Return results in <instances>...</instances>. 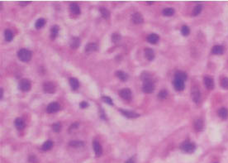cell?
<instances>
[{"mask_svg": "<svg viewBox=\"0 0 228 163\" xmlns=\"http://www.w3.org/2000/svg\"><path fill=\"white\" fill-rule=\"evenodd\" d=\"M159 39H160V37L158 35L155 34V33H152V34H150L147 37V41L151 44H156L159 41Z\"/></svg>", "mask_w": 228, "mask_h": 163, "instance_id": "obj_17", "label": "cell"}, {"mask_svg": "<svg viewBox=\"0 0 228 163\" xmlns=\"http://www.w3.org/2000/svg\"><path fill=\"white\" fill-rule=\"evenodd\" d=\"M194 128L196 129L197 132H201L203 130V128H204V123H203V120L202 118H197L196 120L194 121Z\"/></svg>", "mask_w": 228, "mask_h": 163, "instance_id": "obj_9", "label": "cell"}, {"mask_svg": "<svg viewBox=\"0 0 228 163\" xmlns=\"http://www.w3.org/2000/svg\"><path fill=\"white\" fill-rule=\"evenodd\" d=\"M145 56L148 61H153L155 58V53L154 51L150 48H146L145 49Z\"/></svg>", "mask_w": 228, "mask_h": 163, "instance_id": "obj_15", "label": "cell"}, {"mask_svg": "<svg viewBox=\"0 0 228 163\" xmlns=\"http://www.w3.org/2000/svg\"><path fill=\"white\" fill-rule=\"evenodd\" d=\"M31 82H30V80L29 79H22L21 81H20V83H19V89L22 90V91H28V90H30V89H31Z\"/></svg>", "mask_w": 228, "mask_h": 163, "instance_id": "obj_4", "label": "cell"}, {"mask_svg": "<svg viewBox=\"0 0 228 163\" xmlns=\"http://www.w3.org/2000/svg\"><path fill=\"white\" fill-rule=\"evenodd\" d=\"M173 13H174V10L171 8H165V9L163 10V14L165 16H167V17L173 16Z\"/></svg>", "mask_w": 228, "mask_h": 163, "instance_id": "obj_34", "label": "cell"}, {"mask_svg": "<svg viewBox=\"0 0 228 163\" xmlns=\"http://www.w3.org/2000/svg\"><path fill=\"white\" fill-rule=\"evenodd\" d=\"M58 33H59V27L56 26V25L53 26L51 27V38L52 39V40L55 39V37L58 35Z\"/></svg>", "mask_w": 228, "mask_h": 163, "instance_id": "obj_26", "label": "cell"}, {"mask_svg": "<svg viewBox=\"0 0 228 163\" xmlns=\"http://www.w3.org/2000/svg\"><path fill=\"white\" fill-rule=\"evenodd\" d=\"M147 4H149V5H151V4H153V2H147Z\"/></svg>", "mask_w": 228, "mask_h": 163, "instance_id": "obj_47", "label": "cell"}, {"mask_svg": "<svg viewBox=\"0 0 228 163\" xmlns=\"http://www.w3.org/2000/svg\"><path fill=\"white\" fill-rule=\"evenodd\" d=\"M126 163H136V159H135V157L132 156V157L129 158V159L126 161Z\"/></svg>", "mask_w": 228, "mask_h": 163, "instance_id": "obj_43", "label": "cell"}, {"mask_svg": "<svg viewBox=\"0 0 228 163\" xmlns=\"http://www.w3.org/2000/svg\"><path fill=\"white\" fill-rule=\"evenodd\" d=\"M119 94L121 98L126 100H129L132 98V91L129 89H122V90H120Z\"/></svg>", "mask_w": 228, "mask_h": 163, "instance_id": "obj_8", "label": "cell"}, {"mask_svg": "<svg viewBox=\"0 0 228 163\" xmlns=\"http://www.w3.org/2000/svg\"><path fill=\"white\" fill-rule=\"evenodd\" d=\"M132 21H133L134 23L140 24L143 23L144 19H143V17L140 13H135L132 15Z\"/></svg>", "mask_w": 228, "mask_h": 163, "instance_id": "obj_13", "label": "cell"}, {"mask_svg": "<svg viewBox=\"0 0 228 163\" xmlns=\"http://www.w3.org/2000/svg\"><path fill=\"white\" fill-rule=\"evenodd\" d=\"M189 32H190V30H189V27H188V26H183L182 27V28H181V33H182V35L183 36H188L189 34Z\"/></svg>", "mask_w": 228, "mask_h": 163, "instance_id": "obj_35", "label": "cell"}, {"mask_svg": "<svg viewBox=\"0 0 228 163\" xmlns=\"http://www.w3.org/2000/svg\"><path fill=\"white\" fill-rule=\"evenodd\" d=\"M45 24H46V20L44 18H39L37 20V22L35 23V27L37 29H41Z\"/></svg>", "mask_w": 228, "mask_h": 163, "instance_id": "obj_29", "label": "cell"}, {"mask_svg": "<svg viewBox=\"0 0 228 163\" xmlns=\"http://www.w3.org/2000/svg\"><path fill=\"white\" fill-rule=\"evenodd\" d=\"M52 128L55 132H59L61 129V124L60 123H55L52 125Z\"/></svg>", "mask_w": 228, "mask_h": 163, "instance_id": "obj_39", "label": "cell"}, {"mask_svg": "<svg viewBox=\"0 0 228 163\" xmlns=\"http://www.w3.org/2000/svg\"><path fill=\"white\" fill-rule=\"evenodd\" d=\"M221 86L223 89L228 90V78H223L221 81Z\"/></svg>", "mask_w": 228, "mask_h": 163, "instance_id": "obj_38", "label": "cell"}, {"mask_svg": "<svg viewBox=\"0 0 228 163\" xmlns=\"http://www.w3.org/2000/svg\"><path fill=\"white\" fill-rule=\"evenodd\" d=\"M29 3H30V2H18V4L21 6H26Z\"/></svg>", "mask_w": 228, "mask_h": 163, "instance_id": "obj_44", "label": "cell"}, {"mask_svg": "<svg viewBox=\"0 0 228 163\" xmlns=\"http://www.w3.org/2000/svg\"><path fill=\"white\" fill-rule=\"evenodd\" d=\"M80 45V40L79 37H73L70 40V47L73 49H77L79 48Z\"/></svg>", "mask_w": 228, "mask_h": 163, "instance_id": "obj_21", "label": "cell"}, {"mask_svg": "<svg viewBox=\"0 0 228 163\" xmlns=\"http://www.w3.org/2000/svg\"><path fill=\"white\" fill-rule=\"evenodd\" d=\"M29 162L32 163H37V159L35 156H32L29 157Z\"/></svg>", "mask_w": 228, "mask_h": 163, "instance_id": "obj_42", "label": "cell"}, {"mask_svg": "<svg viewBox=\"0 0 228 163\" xmlns=\"http://www.w3.org/2000/svg\"><path fill=\"white\" fill-rule=\"evenodd\" d=\"M119 111L122 113V114H123L124 116H126L128 118H136L140 116L138 114L132 112V111H128V110H124V109H120Z\"/></svg>", "mask_w": 228, "mask_h": 163, "instance_id": "obj_10", "label": "cell"}, {"mask_svg": "<svg viewBox=\"0 0 228 163\" xmlns=\"http://www.w3.org/2000/svg\"><path fill=\"white\" fill-rule=\"evenodd\" d=\"M78 127H79V124H78V123H75V124H74L71 125L70 129H73V128H77Z\"/></svg>", "mask_w": 228, "mask_h": 163, "instance_id": "obj_45", "label": "cell"}, {"mask_svg": "<svg viewBox=\"0 0 228 163\" xmlns=\"http://www.w3.org/2000/svg\"><path fill=\"white\" fill-rule=\"evenodd\" d=\"M116 76L119 78L122 81H126L128 79L127 74L125 73L124 71H121V70H118L116 72Z\"/></svg>", "mask_w": 228, "mask_h": 163, "instance_id": "obj_24", "label": "cell"}, {"mask_svg": "<svg viewBox=\"0 0 228 163\" xmlns=\"http://www.w3.org/2000/svg\"><path fill=\"white\" fill-rule=\"evenodd\" d=\"M173 87H174V89L177 91H182L184 89V82L182 81V80H179V79H174V80H173Z\"/></svg>", "mask_w": 228, "mask_h": 163, "instance_id": "obj_12", "label": "cell"}, {"mask_svg": "<svg viewBox=\"0 0 228 163\" xmlns=\"http://www.w3.org/2000/svg\"><path fill=\"white\" fill-rule=\"evenodd\" d=\"M93 147H94V150L95 152V154L98 156H100L102 153V146L100 145V143L98 141H94L93 142Z\"/></svg>", "mask_w": 228, "mask_h": 163, "instance_id": "obj_11", "label": "cell"}, {"mask_svg": "<svg viewBox=\"0 0 228 163\" xmlns=\"http://www.w3.org/2000/svg\"><path fill=\"white\" fill-rule=\"evenodd\" d=\"M3 90L1 88V89H0V99H1V100L3 99Z\"/></svg>", "mask_w": 228, "mask_h": 163, "instance_id": "obj_46", "label": "cell"}, {"mask_svg": "<svg viewBox=\"0 0 228 163\" xmlns=\"http://www.w3.org/2000/svg\"><path fill=\"white\" fill-rule=\"evenodd\" d=\"M202 9H203V6L201 4H197V6H195V8H193V16L198 15L202 12Z\"/></svg>", "mask_w": 228, "mask_h": 163, "instance_id": "obj_33", "label": "cell"}, {"mask_svg": "<svg viewBox=\"0 0 228 163\" xmlns=\"http://www.w3.org/2000/svg\"><path fill=\"white\" fill-rule=\"evenodd\" d=\"M84 142L80 141H72L70 142V146L72 148H80L84 146Z\"/></svg>", "mask_w": 228, "mask_h": 163, "instance_id": "obj_32", "label": "cell"}, {"mask_svg": "<svg viewBox=\"0 0 228 163\" xmlns=\"http://www.w3.org/2000/svg\"><path fill=\"white\" fill-rule=\"evenodd\" d=\"M4 36H5V39H6L7 41H11L13 39V31L8 30V29L5 30V31H4Z\"/></svg>", "mask_w": 228, "mask_h": 163, "instance_id": "obj_30", "label": "cell"}, {"mask_svg": "<svg viewBox=\"0 0 228 163\" xmlns=\"http://www.w3.org/2000/svg\"><path fill=\"white\" fill-rule=\"evenodd\" d=\"M97 49H98V46L95 43H89L85 47V51L89 53V52H93V51H97Z\"/></svg>", "mask_w": 228, "mask_h": 163, "instance_id": "obj_27", "label": "cell"}, {"mask_svg": "<svg viewBox=\"0 0 228 163\" xmlns=\"http://www.w3.org/2000/svg\"><path fill=\"white\" fill-rule=\"evenodd\" d=\"M217 114H218V116L220 117L221 118L226 119L228 117V110L226 108H221V109L218 110Z\"/></svg>", "mask_w": 228, "mask_h": 163, "instance_id": "obj_25", "label": "cell"}, {"mask_svg": "<svg viewBox=\"0 0 228 163\" xmlns=\"http://www.w3.org/2000/svg\"><path fill=\"white\" fill-rule=\"evenodd\" d=\"M14 124H15L17 129H18V130H23L25 128V123H24L23 119L21 118H17L15 119Z\"/></svg>", "mask_w": 228, "mask_h": 163, "instance_id": "obj_14", "label": "cell"}, {"mask_svg": "<svg viewBox=\"0 0 228 163\" xmlns=\"http://www.w3.org/2000/svg\"><path fill=\"white\" fill-rule=\"evenodd\" d=\"M180 148L185 152L187 153H192L194 152L195 150V144L193 143V142H184L182 145H181Z\"/></svg>", "mask_w": 228, "mask_h": 163, "instance_id": "obj_3", "label": "cell"}, {"mask_svg": "<svg viewBox=\"0 0 228 163\" xmlns=\"http://www.w3.org/2000/svg\"><path fill=\"white\" fill-rule=\"evenodd\" d=\"M191 95H192L193 101L195 104H199V102L201 100V92H200V90H199V89H198L197 86H193L192 87Z\"/></svg>", "mask_w": 228, "mask_h": 163, "instance_id": "obj_2", "label": "cell"}, {"mask_svg": "<svg viewBox=\"0 0 228 163\" xmlns=\"http://www.w3.org/2000/svg\"><path fill=\"white\" fill-rule=\"evenodd\" d=\"M43 90L47 94H54L55 91V86L52 82H46L43 85Z\"/></svg>", "mask_w": 228, "mask_h": 163, "instance_id": "obj_6", "label": "cell"}, {"mask_svg": "<svg viewBox=\"0 0 228 163\" xmlns=\"http://www.w3.org/2000/svg\"><path fill=\"white\" fill-rule=\"evenodd\" d=\"M60 104L58 103L52 102V103H51L48 105L47 110V112L49 114H54L55 112H57L58 110H60Z\"/></svg>", "mask_w": 228, "mask_h": 163, "instance_id": "obj_7", "label": "cell"}, {"mask_svg": "<svg viewBox=\"0 0 228 163\" xmlns=\"http://www.w3.org/2000/svg\"><path fill=\"white\" fill-rule=\"evenodd\" d=\"M212 54L214 55H221L224 52V48L222 46H214L212 50Z\"/></svg>", "mask_w": 228, "mask_h": 163, "instance_id": "obj_20", "label": "cell"}, {"mask_svg": "<svg viewBox=\"0 0 228 163\" xmlns=\"http://www.w3.org/2000/svg\"><path fill=\"white\" fill-rule=\"evenodd\" d=\"M70 11L75 15L80 14V8H79V5L75 3H73L70 4Z\"/></svg>", "mask_w": 228, "mask_h": 163, "instance_id": "obj_22", "label": "cell"}, {"mask_svg": "<svg viewBox=\"0 0 228 163\" xmlns=\"http://www.w3.org/2000/svg\"><path fill=\"white\" fill-rule=\"evenodd\" d=\"M53 147V142L51 141H47L43 145H42V151H49Z\"/></svg>", "mask_w": 228, "mask_h": 163, "instance_id": "obj_28", "label": "cell"}, {"mask_svg": "<svg viewBox=\"0 0 228 163\" xmlns=\"http://www.w3.org/2000/svg\"><path fill=\"white\" fill-rule=\"evenodd\" d=\"M79 106H80V108H81V109H86L87 107L88 106V103H87V102L83 101V102H81V103H80Z\"/></svg>", "mask_w": 228, "mask_h": 163, "instance_id": "obj_41", "label": "cell"}, {"mask_svg": "<svg viewBox=\"0 0 228 163\" xmlns=\"http://www.w3.org/2000/svg\"><path fill=\"white\" fill-rule=\"evenodd\" d=\"M100 13H101V15H102V17L105 18V19H108V18H109V17H110V12H109L107 8H100Z\"/></svg>", "mask_w": 228, "mask_h": 163, "instance_id": "obj_31", "label": "cell"}, {"mask_svg": "<svg viewBox=\"0 0 228 163\" xmlns=\"http://www.w3.org/2000/svg\"><path fill=\"white\" fill-rule=\"evenodd\" d=\"M102 100L104 101L105 103H107V104H110V105H113V102L112 100V99L109 98V97H108V96H103L102 98Z\"/></svg>", "mask_w": 228, "mask_h": 163, "instance_id": "obj_40", "label": "cell"}, {"mask_svg": "<svg viewBox=\"0 0 228 163\" xmlns=\"http://www.w3.org/2000/svg\"><path fill=\"white\" fill-rule=\"evenodd\" d=\"M204 85L208 90H212L214 88V81L211 77L206 76L204 77Z\"/></svg>", "mask_w": 228, "mask_h": 163, "instance_id": "obj_16", "label": "cell"}, {"mask_svg": "<svg viewBox=\"0 0 228 163\" xmlns=\"http://www.w3.org/2000/svg\"><path fill=\"white\" fill-rule=\"evenodd\" d=\"M167 95H168V92L165 90H162L160 91V93L158 94V97H159L160 100H165V98L167 97Z\"/></svg>", "mask_w": 228, "mask_h": 163, "instance_id": "obj_37", "label": "cell"}, {"mask_svg": "<svg viewBox=\"0 0 228 163\" xmlns=\"http://www.w3.org/2000/svg\"><path fill=\"white\" fill-rule=\"evenodd\" d=\"M155 90L154 82H145L142 86V90L146 94H151Z\"/></svg>", "mask_w": 228, "mask_h": 163, "instance_id": "obj_5", "label": "cell"}, {"mask_svg": "<svg viewBox=\"0 0 228 163\" xmlns=\"http://www.w3.org/2000/svg\"><path fill=\"white\" fill-rule=\"evenodd\" d=\"M70 85L71 89L73 90H76L79 88V83L77 79H75V78H70Z\"/></svg>", "mask_w": 228, "mask_h": 163, "instance_id": "obj_23", "label": "cell"}, {"mask_svg": "<svg viewBox=\"0 0 228 163\" xmlns=\"http://www.w3.org/2000/svg\"><path fill=\"white\" fill-rule=\"evenodd\" d=\"M142 80L145 82H154V79L152 78V75L148 72H143L142 74Z\"/></svg>", "mask_w": 228, "mask_h": 163, "instance_id": "obj_19", "label": "cell"}, {"mask_svg": "<svg viewBox=\"0 0 228 163\" xmlns=\"http://www.w3.org/2000/svg\"><path fill=\"white\" fill-rule=\"evenodd\" d=\"M17 57L23 62H27L32 58V52L27 49H21L17 52Z\"/></svg>", "mask_w": 228, "mask_h": 163, "instance_id": "obj_1", "label": "cell"}, {"mask_svg": "<svg viewBox=\"0 0 228 163\" xmlns=\"http://www.w3.org/2000/svg\"><path fill=\"white\" fill-rule=\"evenodd\" d=\"M112 40L114 43H118V41L121 40V35L118 32H114L112 36Z\"/></svg>", "mask_w": 228, "mask_h": 163, "instance_id": "obj_36", "label": "cell"}, {"mask_svg": "<svg viewBox=\"0 0 228 163\" xmlns=\"http://www.w3.org/2000/svg\"><path fill=\"white\" fill-rule=\"evenodd\" d=\"M174 79H179L182 81H185L187 79V75L185 72L183 71H177L175 73V75H174Z\"/></svg>", "mask_w": 228, "mask_h": 163, "instance_id": "obj_18", "label": "cell"}]
</instances>
